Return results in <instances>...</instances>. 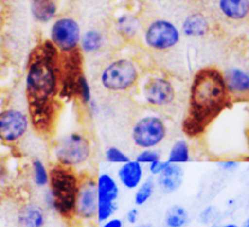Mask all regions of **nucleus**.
<instances>
[{
    "instance_id": "1",
    "label": "nucleus",
    "mask_w": 249,
    "mask_h": 227,
    "mask_svg": "<svg viewBox=\"0 0 249 227\" xmlns=\"http://www.w3.org/2000/svg\"><path fill=\"white\" fill-rule=\"evenodd\" d=\"M23 85L32 129L41 138L50 139L55 133L63 101L61 53L49 39L39 41L29 52Z\"/></svg>"
},
{
    "instance_id": "2",
    "label": "nucleus",
    "mask_w": 249,
    "mask_h": 227,
    "mask_svg": "<svg viewBox=\"0 0 249 227\" xmlns=\"http://www.w3.org/2000/svg\"><path fill=\"white\" fill-rule=\"evenodd\" d=\"M232 105L223 70L215 66L199 68L190 80L181 131L189 139L201 138L213 122Z\"/></svg>"
},
{
    "instance_id": "3",
    "label": "nucleus",
    "mask_w": 249,
    "mask_h": 227,
    "mask_svg": "<svg viewBox=\"0 0 249 227\" xmlns=\"http://www.w3.org/2000/svg\"><path fill=\"white\" fill-rule=\"evenodd\" d=\"M80 177L82 172L53 163L50 167L49 185L41 194L44 209L62 220L73 221Z\"/></svg>"
},
{
    "instance_id": "4",
    "label": "nucleus",
    "mask_w": 249,
    "mask_h": 227,
    "mask_svg": "<svg viewBox=\"0 0 249 227\" xmlns=\"http://www.w3.org/2000/svg\"><path fill=\"white\" fill-rule=\"evenodd\" d=\"M142 74V66L135 58L117 56L104 66L99 74V83L109 94L126 95L136 91Z\"/></svg>"
},
{
    "instance_id": "5",
    "label": "nucleus",
    "mask_w": 249,
    "mask_h": 227,
    "mask_svg": "<svg viewBox=\"0 0 249 227\" xmlns=\"http://www.w3.org/2000/svg\"><path fill=\"white\" fill-rule=\"evenodd\" d=\"M51 155L56 164L85 172L94 156V143L84 131H68L53 141Z\"/></svg>"
},
{
    "instance_id": "6",
    "label": "nucleus",
    "mask_w": 249,
    "mask_h": 227,
    "mask_svg": "<svg viewBox=\"0 0 249 227\" xmlns=\"http://www.w3.org/2000/svg\"><path fill=\"white\" fill-rule=\"evenodd\" d=\"M140 101L153 111H168L174 108L179 99L175 80L163 72L142 74L136 89Z\"/></svg>"
},
{
    "instance_id": "7",
    "label": "nucleus",
    "mask_w": 249,
    "mask_h": 227,
    "mask_svg": "<svg viewBox=\"0 0 249 227\" xmlns=\"http://www.w3.org/2000/svg\"><path fill=\"white\" fill-rule=\"evenodd\" d=\"M169 136V125L158 111L147 112L135 119L131 125V142L139 150L158 148Z\"/></svg>"
},
{
    "instance_id": "8",
    "label": "nucleus",
    "mask_w": 249,
    "mask_h": 227,
    "mask_svg": "<svg viewBox=\"0 0 249 227\" xmlns=\"http://www.w3.org/2000/svg\"><path fill=\"white\" fill-rule=\"evenodd\" d=\"M182 38L180 27L167 18H153L143 24L141 43L152 52H168L177 48Z\"/></svg>"
},
{
    "instance_id": "9",
    "label": "nucleus",
    "mask_w": 249,
    "mask_h": 227,
    "mask_svg": "<svg viewBox=\"0 0 249 227\" xmlns=\"http://www.w3.org/2000/svg\"><path fill=\"white\" fill-rule=\"evenodd\" d=\"M32 129L27 109L21 107L4 106L0 108V146L16 148L23 142Z\"/></svg>"
},
{
    "instance_id": "10",
    "label": "nucleus",
    "mask_w": 249,
    "mask_h": 227,
    "mask_svg": "<svg viewBox=\"0 0 249 227\" xmlns=\"http://www.w3.org/2000/svg\"><path fill=\"white\" fill-rule=\"evenodd\" d=\"M82 33L78 19L70 15H61L50 23L48 39L61 55H70L79 51Z\"/></svg>"
},
{
    "instance_id": "11",
    "label": "nucleus",
    "mask_w": 249,
    "mask_h": 227,
    "mask_svg": "<svg viewBox=\"0 0 249 227\" xmlns=\"http://www.w3.org/2000/svg\"><path fill=\"white\" fill-rule=\"evenodd\" d=\"M97 189V215L96 223L101 224L116 216L119 208L121 185L116 177L107 172L95 175Z\"/></svg>"
},
{
    "instance_id": "12",
    "label": "nucleus",
    "mask_w": 249,
    "mask_h": 227,
    "mask_svg": "<svg viewBox=\"0 0 249 227\" xmlns=\"http://www.w3.org/2000/svg\"><path fill=\"white\" fill-rule=\"evenodd\" d=\"M97 215V189L95 175L89 172H82L79 189L74 207L73 221L90 224L96 221Z\"/></svg>"
},
{
    "instance_id": "13",
    "label": "nucleus",
    "mask_w": 249,
    "mask_h": 227,
    "mask_svg": "<svg viewBox=\"0 0 249 227\" xmlns=\"http://www.w3.org/2000/svg\"><path fill=\"white\" fill-rule=\"evenodd\" d=\"M113 32L117 38L124 43H135L141 36L143 29L142 18L134 11H123L113 18Z\"/></svg>"
},
{
    "instance_id": "14",
    "label": "nucleus",
    "mask_w": 249,
    "mask_h": 227,
    "mask_svg": "<svg viewBox=\"0 0 249 227\" xmlns=\"http://www.w3.org/2000/svg\"><path fill=\"white\" fill-rule=\"evenodd\" d=\"M223 73L233 104L249 101V72L240 67H230Z\"/></svg>"
},
{
    "instance_id": "15",
    "label": "nucleus",
    "mask_w": 249,
    "mask_h": 227,
    "mask_svg": "<svg viewBox=\"0 0 249 227\" xmlns=\"http://www.w3.org/2000/svg\"><path fill=\"white\" fill-rule=\"evenodd\" d=\"M116 179L121 187L128 191H135L139 185L146 179V167L135 159H130L124 164L118 165Z\"/></svg>"
},
{
    "instance_id": "16",
    "label": "nucleus",
    "mask_w": 249,
    "mask_h": 227,
    "mask_svg": "<svg viewBox=\"0 0 249 227\" xmlns=\"http://www.w3.org/2000/svg\"><path fill=\"white\" fill-rule=\"evenodd\" d=\"M157 190L164 196H170L179 191L184 185L185 169L184 165L168 164V167L155 177Z\"/></svg>"
},
{
    "instance_id": "17",
    "label": "nucleus",
    "mask_w": 249,
    "mask_h": 227,
    "mask_svg": "<svg viewBox=\"0 0 249 227\" xmlns=\"http://www.w3.org/2000/svg\"><path fill=\"white\" fill-rule=\"evenodd\" d=\"M182 36L190 39H201L208 35L212 31V22L204 12H190L180 26Z\"/></svg>"
},
{
    "instance_id": "18",
    "label": "nucleus",
    "mask_w": 249,
    "mask_h": 227,
    "mask_svg": "<svg viewBox=\"0 0 249 227\" xmlns=\"http://www.w3.org/2000/svg\"><path fill=\"white\" fill-rule=\"evenodd\" d=\"M109 44L106 32L97 27L88 28L82 33L79 51L83 56H97L104 52Z\"/></svg>"
},
{
    "instance_id": "19",
    "label": "nucleus",
    "mask_w": 249,
    "mask_h": 227,
    "mask_svg": "<svg viewBox=\"0 0 249 227\" xmlns=\"http://www.w3.org/2000/svg\"><path fill=\"white\" fill-rule=\"evenodd\" d=\"M29 12L36 23L50 24L60 16V0H29Z\"/></svg>"
},
{
    "instance_id": "20",
    "label": "nucleus",
    "mask_w": 249,
    "mask_h": 227,
    "mask_svg": "<svg viewBox=\"0 0 249 227\" xmlns=\"http://www.w3.org/2000/svg\"><path fill=\"white\" fill-rule=\"evenodd\" d=\"M17 220L19 227H45L48 223V211L41 204L28 202L19 209Z\"/></svg>"
},
{
    "instance_id": "21",
    "label": "nucleus",
    "mask_w": 249,
    "mask_h": 227,
    "mask_svg": "<svg viewBox=\"0 0 249 227\" xmlns=\"http://www.w3.org/2000/svg\"><path fill=\"white\" fill-rule=\"evenodd\" d=\"M218 11L230 22H242L249 17V0H218Z\"/></svg>"
},
{
    "instance_id": "22",
    "label": "nucleus",
    "mask_w": 249,
    "mask_h": 227,
    "mask_svg": "<svg viewBox=\"0 0 249 227\" xmlns=\"http://www.w3.org/2000/svg\"><path fill=\"white\" fill-rule=\"evenodd\" d=\"M192 159V150L191 145L186 139H177L173 141L170 145L169 151H168L167 162L170 164L185 165L191 162Z\"/></svg>"
},
{
    "instance_id": "23",
    "label": "nucleus",
    "mask_w": 249,
    "mask_h": 227,
    "mask_svg": "<svg viewBox=\"0 0 249 227\" xmlns=\"http://www.w3.org/2000/svg\"><path fill=\"white\" fill-rule=\"evenodd\" d=\"M29 175L36 189L45 190L50 179V167L41 158L34 157L29 162Z\"/></svg>"
},
{
    "instance_id": "24",
    "label": "nucleus",
    "mask_w": 249,
    "mask_h": 227,
    "mask_svg": "<svg viewBox=\"0 0 249 227\" xmlns=\"http://www.w3.org/2000/svg\"><path fill=\"white\" fill-rule=\"evenodd\" d=\"M156 192H157V184H156V179L152 176H148L139 185L138 189L134 191L133 202L134 206L140 208V207L146 206L151 199L155 197Z\"/></svg>"
},
{
    "instance_id": "25",
    "label": "nucleus",
    "mask_w": 249,
    "mask_h": 227,
    "mask_svg": "<svg viewBox=\"0 0 249 227\" xmlns=\"http://www.w3.org/2000/svg\"><path fill=\"white\" fill-rule=\"evenodd\" d=\"M163 221L165 227H186L190 223L189 210L180 204H174L167 209Z\"/></svg>"
},
{
    "instance_id": "26",
    "label": "nucleus",
    "mask_w": 249,
    "mask_h": 227,
    "mask_svg": "<svg viewBox=\"0 0 249 227\" xmlns=\"http://www.w3.org/2000/svg\"><path fill=\"white\" fill-rule=\"evenodd\" d=\"M74 97L80 102L83 107H87L88 105L91 102L92 97V87L90 84L89 78L87 77L84 72L78 77L77 83H75V89H74Z\"/></svg>"
},
{
    "instance_id": "27",
    "label": "nucleus",
    "mask_w": 249,
    "mask_h": 227,
    "mask_svg": "<svg viewBox=\"0 0 249 227\" xmlns=\"http://www.w3.org/2000/svg\"><path fill=\"white\" fill-rule=\"evenodd\" d=\"M104 158L105 162L112 165L124 164V163L131 159V158L126 155L125 151L117 147V146H109V147H107L104 152Z\"/></svg>"
},
{
    "instance_id": "28",
    "label": "nucleus",
    "mask_w": 249,
    "mask_h": 227,
    "mask_svg": "<svg viewBox=\"0 0 249 227\" xmlns=\"http://www.w3.org/2000/svg\"><path fill=\"white\" fill-rule=\"evenodd\" d=\"M160 159H162V152L158 148H143L139 151L135 157V160H138L143 167H147L151 163Z\"/></svg>"
},
{
    "instance_id": "29",
    "label": "nucleus",
    "mask_w": 249,
    "mask_h": 227,
    "mask_svg": "<svg viewBox=\"0 0 249 227\" xmlns=\"http://www.w3.org/2000/svg\"><path fill=\"white\" fill-rule=\"evenodd\" d=\"M168 164H169V163L167 162V159H160V160H156V162L151 163V164L147 165L146 168H147V172H148V174H150V176L156 177V176H158V175H160V173H162L163 170L168 167Z\"/></svg>"
},
{
    "instance_id": "30",
    "label": "nucleus",
    "mask_w": 249,
    "mask_h": 227,
    "mask_svg": "<svg viewBox=\"0 0 249 227\" xmlns=\"http://www.w3.org/2000/svg\"><path fill=\"white\" fill-rule=\"evenodd\" d=\"M125 223L129 224V225L134 226L139 223V219H140V211H139L138 207H133V208L129 209L125 213Z\"/></svg>"
},
{
    "instance_id": "31",
    "label": "nucleus",
    "mask_w": 249,
    "mask_h": 227,
    "mask_svg": "<svg viewBox=\"0 0 249 227\" xmlns=\"http://www.w3.org/2000/svg\"><path fill=\"white\" fill-rule=\"evenodd\" d=\"M214 211H215L214 210V207H207V208H204L201 211V214H199V220H201V223H203L204 225H208L213 220Z\"/></svg>"
},
{
    "instance_id": "32",
    "label": "nucleus",
    "mask_w": 249,
    "mask_h": 227,
    "mask_svg": "<svg viewBox=\"0 0 249 227\" xmlns=\"http://www.w3.org/2000/svg\"><path fill=\"white\" fill-rule=\"evenodd\" d=\"M85 109H87V113L89 114L91 118H95V117H97L100 113H101V107H100L99 102L94 99H92L91 102L85 107Z\"/></svg>"
},
{
    "instance_id": "33",
    "label": "nucleus",
    "mask_w": 249,
    "mask_h": 227,
    "mask_svg": "<svg viewBox=\"0 0 249 227\" xmlns=\"http://www.w3.org/2000/svg\"><path fill=\"white\" fill-rule=\"evenodd\" d=\"M218 165L220 169L225 170V172H232V170L237 169L240 163L237 160H220L218 163Z\"/></svg>"
},
{
    "instance_id": "34",
    "label": "nucleus",
    "mask_w": 249,
    "mask_h": 227,
    "mask_svg": "<svg viewBox=\"0 0 249 227\" xmlns=\"http://www.w3.org/2000/svg\"><path fill=\"white\" fill-rule=\"evenodd\" d=\"M99 227H124V221H123V219L113 216V218H111V219H108V220L104 221V223L99 224Z\"/></svg>"
},
{
    "instance_id": "35",
    "label": "nucleus",
    "mask_w": 249,
    "mask_h": 227,
    "mask_svg": "<svg viewBox=\"0 0 249 227\" xmlns=\"http://www.w3.org/2000/svg\"><path fill=\"white\" fill-rule=\"evenodd\" d=\"M9 168H7V165L2 160H0V187H2L6 184L7 180H9Z\"/></svg>"
},
{
    "instance_id": "36",
    "label": "nucleus",
    "mask_w": 249,
    "mask_h": 227,
    "mask_svg": "<svg viewBox=\"0 0 249 227\" xmlns=\"http://www.w3.org/2000/svg\"><path fill=\"white\" fill-rule=\"evenodd\" d=\"M133 227H156L155 225H152V224L150 223H140V224H136V225H134Z\"/></svg>"
},
{
    "instance_id": "37",
    "label": "nucleus",
    "mask_w": 249,
    "mask_h": 227,
    "mask_svg": "<svg viewBox=\"0 0 249 227\" xmlns=\"http://www.w3.org/2000/svg\"><path fill=\"white\" fill-rule=\"evenodd\" d=\"M219 227H240V226L236 225V224H225V225H221Z\"/></svg>"
},
{
    "instance_id": "38",
    "label": "nucleus",
    "mask_w": 249,
    "mask_h": 227,
    "mask_svg": "<svg viewBox=\"0 0 249 227\" xmlns=\"http://www.w3.org/2000/svg\"><path fill=\"white\" fill-rule=\"evenodd\" d=\"M242 227H249V218L247 219V220H246V223L243 224Z\"/></svg>"
},
{
    "instance_id": "39",
    "label": "nucleus",
    "mask_w": 249,
    "mask_h": 227,
    "mask_svg": "<svg viewBox=\"0 0 249 227\" xmlns=\"http://www.w3.org/2000/svg\"><path fill=\"white\" fill-rule=\"evenodd\" d=\"M247 142H248V151H249V129L247 131Z\"/></svg>"
},
{
    "instance_id": "40",
    "label": "nucleus",
    "mask_w": 249,
    "mask_h": 227,
    "mask_svg": "<svg viewBox=\"0 0 249 227\" xmlns=\"http://www.w3.org/2000/svg\"><path fill=\"white\" fill-rule=\"evenodd\" d=\"M0 1H1V2H4V1H9V0H0Z\"/></svg>"
},
{
    "instance_id": "41",
    "label": "nucleus",
    "mask_w": 249,
    "mask_h": 227,
    "mask_svg": "<svg viewBox=\"0 0 249 227\" xmlns=\"http://www.w3.org/2000/svg\"><path fill=\"white\" fill-rule=\"evenodd\" d=\"M186 227H187V226H186Z\"/></svg>"
}]
</instances>
